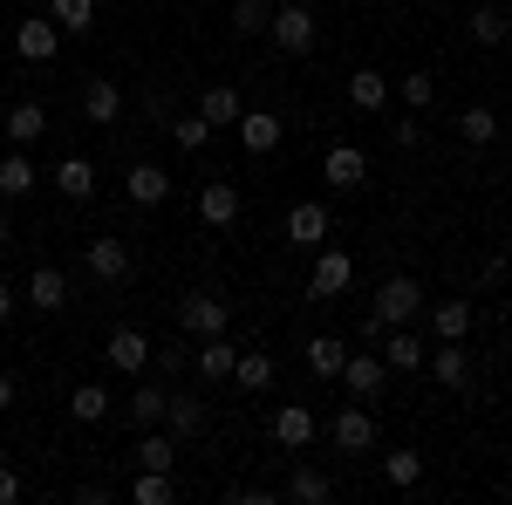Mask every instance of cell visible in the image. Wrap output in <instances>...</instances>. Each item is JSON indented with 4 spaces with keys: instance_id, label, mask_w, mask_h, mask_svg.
Wrapping results in <instances>:
<instances>
[{
    "instance_id": "83f0119b",
    "label": "cell",
    "mask_w": 512,
    "mask_h": 505,
    "mask_svg": "<svg viewBox=\"0 0 512 505\" xmlns=\"http://www.w3.org/2000/svg\"><path fill=\"white\" fill-rule=\"evenodd\" d=\"M55 192L62 198H89L96 192V164H89V157H62V164H55Z\"/></svg>"
},
{
    "instance_id": "6da1fadb",
    "label": "cell",
    "mask_w": 512,
    "mask_h": 505,
    "mask_svg": "<svg viewBox=\"0 0 512 505\" xmlns=\"http://www.w3.org/2000/svg\"><path fill=\"white\" fill-rule=\"evenodd\" d=\"M424 314V287L410 280V273H390L383 287H376V308H369V335H383V328H403V321H417Z\"/></svg>"
},
{
    "instance_id": "8d00e7d4",
    "label": "cell",
    "mask_w": 512,
    "mask_h": 505,
    "mask_svg": "<svg viewBox=\"0 0 512 505\" xmlns=\"http://www.w3.org/2000/svg\"><path fill=\"white\" fill-rule=\"evenodd\" d=\"M396 96H403L410 110H431V103H437V76H431V69H410V76L396 82Z\"/></svg>"
},
{
    "instance_id": "e0dca14e",
    "label": "cell",
    "mask_w": 512,
    "mask_h": 505,
    "mask_svg": "<svg viewBox=\"0 0 512 505\" xmlns=\"http://www.w3.org/2000/svg\"><path fill=\"white\" fill-rule=\"evenodd\" d=\"M424 369L437 376V389H465L472 383V355L458 349V342H437V349L424 355Z\"/></svg>"
},
{
    "instance_id": "836d02e7",
    "label": "cell",
    "mask_w": 512,
    "mask_h": 505,
    "mask_svg": "<svg viewBox=\"0 0 512 505\" xmlns=\"http://www.w3.org/2000/svg\"><path fill=\"white\" fill-rule=\"evenodd\" d=\"M69 417H76V424H103V417H110V389H103V383H82L76 396H69Z\"/></svg>"
},
{
    "instance_id": "ab89813d",
    "label": "cell",
    "mask_w": 512,
    "mask_h": 505,
    "mask_svg": "<svg viewBox=\"0 0 512 505\" xmlns=\"http://www.w3.org/2000/svg\"><path fill=\"white\" fill-rule=\"evenodd\" d=\"M267 21H274V0H239L233 7V35H267Z\"/></svg>"
},
{
    "instance_id": "9a60e30c",
    "label": "cell",
    "mask_w": 512,
    "mask_h": 505,
    "mask_svg": "<svg viewBox=\"0 0 512 505\" xmlns=\"http://www.w3.org/2000/svg\"><path fill=\"white\" fill-rule=\"evenodd\" d=\"M28 308L35 314H62L69 308V273L62 267H35L28 273Z\"/></svg>"
},
{
    "instance_id": "1f68e13d",
    "label": "cell",
    "mask_w": 512,
    "mask_h": 505,
    "mask_svg": "<svg viewBox=\"0 0 512 505\" xmlns=\"http://www.w3.org/2000/svg\"><path fill=\"white\" fill-rule=\"evenodd\" d=\"M171 458H178V437H171V430H144V444H137V465L144 471H171Z\"/></svg>"
},
{
    "instance_id": "2e32d148",
    "label": "cell",
    "mask_w": 512,
    "mask_h": 505,
    "mask_svg": "<svg viewBox=\"0 0 512 505\" xmlns=\"http://www.w3.org/2000/svg\"><path fill=\"white\" fill-rule=\"evenodd\" d=\"M205 424H212V410L198 403V396H185V389H171V410H164V430L185 444V437H205Z\"/></svg>"
},
{
    "instance_id": "7a4b0ae2",
    "label": "cell",
    "mask_w": 512,
    "mask_h": 505,
    "mask_svg": "<svg viewBox=\"0 0 512 505\" xmlns=\"http://www.w3.org/2000/svg\"><path fill=\"white\" fill-rule=\"evenodd\" d=\"M226 321H233V301L212 294V287H192V294L178 301V328L198 335V342H205V335H226Z\"/></svg>"
},
{
    "instance_id": "277c9868",
    "label": "cell",
    "mask_w": 512,
    "mask_h": 505,
    "mask_svg": "<svg viewBox=\"0 0 512 505\" xmlns=\"http://www.w3.org/2000/svg\"><path fill=\"white\" fill-rule=\"evenodd\" d=\"M355 280V260L342 246H315V273H308V301H335L342 287Z\"/></svg>"
},
{
    "instance_id": "8fae6325",
    "label": "cell",
    "mask_w": 512,
    "mask_h": 505,
    "mask_svg": "<svg viewBox=\"0 0 512 505\" xmlns=\"http://www.w3.org/2000/svg\"><path fill=\"white\" fill-rule=\"evenodd\" d=\"M321 178H328L335 192H355V185L369 178V157L355 151V144H328V157H321Z\"/></svg>"
},
{
    "instance_id": "d6986e66",
    "label": "cell",
    "mask_w": 512,
    "mask_h": 505,
    "mask_svg": "<svg viewBox=\"0 0 512 505\" xmlns=\"http://www.w3.org/2000/svg\"><path fill=\"white\" fill-rule=\"evenodd\" d=\"M233 130H239V144H246L253 157H267L280 144V117H274V110H239Z\"/></svg>"
},
{
    "instance_id": "ba28073f",
    "label": "cell",
    "mask_w": 512,
    "mask_h": 505,
    "mask_svg": "<svg viewBox=\"0 0 512 505\" xmlns=\"http://www.w3.org/2000/svg\"><path fill=\"white\" fill-rule=\"evenodd\" d=\"M123 198H130L137 212H158L164 198H171V178H164L158 164H130V171H123Z\"/></svg>"
},
{
    "instance_id": "7402d4cb",
    "label": "cell",
    "mask_w": 512,
    "mask_h": 505,
    "mask_svg": "<svg viewBox=\"0 0 512 505\" xmlns=\"http://www.w3.org/2000/svg\"><path fill=\"white\" fill-rule=\"evenodd\" d=\"M233 362H239V349L226 342V335H205V349L192 355V369L205 376V383H226V376H233Z\"/></svg>"
},
{
    "instance_id": "bcb514c9",
    "label": "cell",
    "mask_w": 512,
    "mask_h": 505,
    "mask_svg": "<svg viewBox=\"0 0 512 505\" xmlns=\"http://www.w3.org/2000/svg\"><path fill=\"white\" fill-rule=\"evenodd\" d=\"M7 403H14V376L0 369V410H7Z\"/></svg>"
},
{
    "instance_id": "5bb4252c",
    "label": "cell",
    "mask_w": 512,
    "mask_h": 505,
    "mask_svg": "<svg viewBox=\"0 0 512 505\" xmlns=\"http://www.w3.org/2000/svg\"><path fill=\"white\" fill-rule=\"evenodd\" d=\"M328 437H335V451H376V417H369L362 403H349V410L328 424Z\"/></svg>"
},
{
    "instance_id": "c3c4849f",
    "label": "cell",
    "mask_w": 512,
    "mask_h": 505,
    "mask_svg": "<svg viewBox=\"0 0 512 505\" xmlns=\"http://www.w3.org/2000/svg\"><path fill=\"white\" fill-rule=\"evenodd\" d=\"M506 355H512V342H506Z\"/></svg>"
},
{
    "instance_id": "4fadbf2b",
    "label": "cell",
    "mask_w": 512,
    "mask_h": 505,
    "mask_svg": "<svg viewBox=\"0 0 512 505\" xmlns=\"http://www.w3.org/2000/svg\"><path fill=\"white\" fill-rule=\"evenodd\" d=\"M55 48H62V28H55L48 14L14 28V55H21V62H55Z\"/></svg>"
},
{
    "instance_id": "8992f818",
    "label": "cell",
    "mask_w": 512,
    "mask_h": 505,
    "mask_svg": "<svg viewBox=\"0 0 512 505\" xmlns=\"http://www.w3.org/2000/svg\"><path fill=\"white\" fill-rule=\"evenodd\" d=\"M103 362H110V369H123V376H144V369H151V335H144V328H110Z\"/></svg>"
},
{
    "instance_id": "7c38bea8",
    "label": "cell",
    "mask_w": 512,
    "mask_h": 505,
    "mask_svg": "<svg viewBox=\"0 0 512 505\" xmlns=\"http://www.w3.org/2000/svg\"><path fill=\"white\" fill-rule=\"evenodd\" d=\"M315 410H301V403H280L274 410V444L280 451H308V444H315Z\"/></svg>"
},
{
    "instance_id": "44dd1931",
    "label": "cell",
    "mask_w": 512,
    "mask_h": 505,
    "mask_svg": "<svg viewBox=\"0 0 512 505\" xmlns=\"http://www.w3.org/2000/svg\"><path fill=\"white\" fill-rule=\"evenodd\" d=\"M198 117L212 123V130H233V123H239V89H226V82L198 89Z\"/></svg>"
},
{
    "instance_id": "60d3db41",
    "label": "cell",
    "mask_w": 512,
    "mask_h": 505,
    "mask_svg": "<svg viewBox=\"0 0 512 505\" xmlns=\"http://www.w3.org/2000/svg\"><path fill=\"white\" fill-rule=\"evenodd\" d=\"M506 28H512V21L499 14V7H478V14H472V41H478V48H499Z\"/></svg>"
},
{
    "instance_id": "9c48e42d",
    "label": "cell",
    "mask_w": 512,
    "mask_h": 505,
    "mask_svg": "<svg viewBox=\"0 0 512 505\" xmlns=\"http://www.w3.org/2000/svg\"><path fill=\"white\" fill-rule=\"evenodd\" d=\"M287 246H301V253H315V246H328V205H315V198H301V205L287 212Z\"/></svg>"
},
{
    "instance_id": "ac0fdd59",
    "label": "cell",
    "mask_w": 512,
    "mask_h": 505,
    "mask_svg": "<svg viewBox=\"0 0 512 505\" xmlns=\"http://www.w3.org/2000/svg\"><path fill=\"white\" fill-rule=\"evenodd\" d=\"M82 260H89V273H96L103 287H117L123 273H130V246H123V239H89V253H82Z\"/></svg>"
},
{
    "instance_id": "cb8c5ba5",
    "label": "cell",
    "mask_w": 512,
    "mask_h": 505,
    "mask_svg": "<svg viewBox=\"0 0 512 505\" xmlns=\"http://www.w3.org/2000/svg\"><path fill=\"white\" fill-rule=\"evenodd\" d=\"M287 499H294V505H328V499H335V478H328V471H315V465H294Z\"/></svg>"
},
{
    "instance_id": "e575fe53",
    "label": "cell",
    "mask_w": 512,
    "mask_h": 505,
    "mask_svg": "<svg viewBox=\"0 0 512 505\" xmlns=\"http://www.w3.org/2000/svg\"><path fill=\"white\" fill-rule=\"evenodd\" d=\"M171 144H178L185 157H198L205 144H212V123L198 117V110H192V117H171Z\"/></svg>"
},
{
    "instance_id": "b9f144b4",
    "label": "cell",
    "mask_w": 512,
    "mask_h": 505,
    "mask_svg": "<svg viewBox=\"0 0 512 505\" xmlns=\"http://www.w3.org/2000/svg\"><path fill=\"white\" fill-rule=\"evenodd\" d=\"M151 369L171 383V376H185V369H192V349H151Z\"/></svg>"
},
{
    "instance_id": "5b68a950",
    "label": "cell",
    "mask_w": 512,
    "mask_h": 505,
    "mask_svg": "<svg viewBox=\"0 0 512 505\" xmlns=\"http://www.w3.org/2000/svg\"><path fill=\"white\" fill-rule=\"evenodd\" d=\"M239 212H246V198H239V185H226V178L198 185V219H205V226L233 233V226H239Z\"/></svg>"
},
{
    "instance_id": "3957f363",
    "label": "cell",
    "mask_w": 512,
    "mask_h": 505,
    "mask_svg": "<svg viewBox=\"0 0 512 505\" xmlns=\"http://www.w3.org/2000/svg\"><path fill=\"white\" fill-rule=\"evenodd\" d=\"M267 35H274V48H280V55H308V48H315V14H308L301 0H287V7H274Z\"/></svg>"
},
{
    "instance_id": "74e56055",
    "label": "cell",
    "mask_w": 512,
    "mask_h": 505,
    "mask_svg": "<svg viewBox=\"0 0 512 505\" xmlns=\"http://www.w3.org/2000/svg\"><path fill=\"white\" fill-rule=\"evenodd\" d=\"M130 499H137V505H171V499H178V485H171V471H144V478L130 485Z\"/></svg>"
},
{
    "instance_id": "7dc6e473",
    "label": "cell",
    "mask_w": 512,
    "mask_h": 505,
    "mask_svg": "<svg viewBox=\"0 0 512 505\" xmlns=\"http://www.w3.org/2000/svg\"><path fill=\"white\" fill-rule=\"evenodd\" d=\"M7 239H14V233H7V212H0V246H7Z\"/></svg>"
},
{
    "instance_id": "ee69618b",
    "label": "cell",
    "mask_w": 512,
    "mask_h": 505,
    "mask_svg": "<svg viewBox=\"0 0 512 505\" xmlns=\"http://www.w3.org/2000/svg\"><path fill=\"white\" fill-rule=\"evenodd\" d=\"M21 492H28V485H21V471L0 465V505H21Z\"/></svg>"
},
{
    "instance_id": "f546056e",
    "label": "cell",
    "mask_w": 512,
    "mask_h": 505,
    "mask_svg": "<svg viewBox=\"0 0 512 505\" xmlns=\"http://www.w3.org/2000/svg\"><path fill=\"white\" fill-rule=\"evenodd\" d=\"M48 21L62 35H89L96 28V0H48Z\"/></svg>"
},
{
    "instance_id": "7bdbcfd3",
    "label": "cell",
    "mask_w": 512,
    "mask_h": 505,
    "mask_svg": "<svg viewBox=\"0 0 512 505\" xmlns=\"http://www.w3.org/2000/svg\"><path fill=\"white\" fill-rule=\"evenodd\" d=\"M390 137H396V151H417V144H424V123H417V117H403V123L390 130Z\"/></svg>"
},
{
    "instance_id": "d6a6232c",
    "label": "cell",
    "mask_w": 512,
    "mask_h": 505,
    "mask_svg": "<svg viewBox=\"0 0 512 505\" xmlns=\"http://www.w3.org/2000/svg\"><path fill=\"white\" fill-rule=\"evenodd\" d=\"M342 362H349V349H342L335 335H315V342H308V369H315L321 383H335V376H342Z\"/></svg>"
},
{
    "instance_id": "f6af8a7d",
    "label": "cell",
    "mask_w": 512,
    "mask_h": 505,
    "mask_svg": "<svg viewBox=\"0 0 512 505\" xmlns=\"http://www.w3.org/2000/svg\"><path fill=\"white\" fill-rule=\"evenodd\" d=\"M7 314H14V287L0 280V328H7Z\"/></svg>"
},
{
    "instance_id": "d4e9b609",
    "label": "cell",
    "mask_w": 512,
    "mask_h": 505,
    "mask_svg": "<svg viewBox=\"0 0 512 505\" xmlns=\"http://www.w3.org/2000/svg\"><path fill=\"white\" fill-rule=\"evenodd\" d=\"M349 103L362 110V117H376V110L390 103V76H376V69H355V76H349Z\"/></svg>"
},
{
    "instance_id": "4dcf8cb0",
    "label": "cell",
    "mask_w": 512,
    "mask_h": 505,
    "mask_svg": "<svg viewBox=\"0 0 512 505\" xmlns=\"http://www.w3.org/2000/svg\"><path fill=\"white\" fill-rule=\"evenodd\" d=\"M458 137H465L472 151H485V144H499V117H492L485 103H472V110H458Z\"/></svg>"
},
{
    "instance_id": "484cf974",
    "label": "cell",
    "mask_w": 512,
    "mask_h": 505,
    "mask_svg": "<svg viewBox=\"0 0 512 505\" xmlns=\"http://www.w3.org/2000/svg\"><path fill=\"white\" fill-rule=\"evenodd\" d=\"M0 130H7L14 144H41V137H48V110H41V103H14Z\"/></svg>"
},
{
    "instance_id": "ffe728a7",
    "label": "cell",
    "mask_w": 512,
    "mask_h": 505,
    "mask_svg": "<svg viewBox=\"0 0 512 505\" xmlns=\"http://www.w3.org/2000/svg\"><path fill=\"white\" fill-rule=\"evenodd\" d=\"M424 355H431V342H424V335H410V321L383 335V362H390V369H424Z\"/></svg>"
},
{
    "instance_id": "30bf717a",
    "label": "cell",
    "mask_w": 512,
    "mask_h": 505,
    "mask_svg": "<svg viewBox=\"0 0 512 505\" xmlns=\"http://www.w3.org/2000/svg\"><path fill=\"white\" fill-rule=\"evenodd\" d=\"M82 117L96 123V130H110V123L123 117V89L110 76H89V82H82Z\"/></svg>"
},
{
    "instance_id": "52a82bcc",
    "label": "cell",
    "mask_w": 512,
    "mask_h": 505,
    "mask_svg": "<svg viewBox=\"0 0 512 505\" xmlns=\"http://www.w3.org/2000/svg\"><path fill=\"white\" fill-rule=\"evenodd\" d=\"M383 376H390V362H383V355H349L335 383H349L355 403H376V396H383Z\"/></svg>"
},
{
    "instance_id": "4316f807",
    "label": "cell",
    "mask_w": 512,
    "mask_h": 505,
    "mask_svg": "<svg viewBox=\"0 0 512 505\" xmlns=\"http://www.w3.org/2000/svg\"><path fill=\"white\" fill-rule=\"evenodd\" d=\"M431 328H437V342H465L472 335V301H437Z\"/></svg>"
},
{
    "instance_id": "f35d334b",
    "label": "cell",
    "mask_w": 512,
    "mask_h": 505,
    "mask_svg": "<svg viewBox=\"0 0 512 505\" xmlns=\"http://www.w3.org/2000/svg\"><path fill=\"white\" fill-rule=\"evenodd\" d=\"M383 478H390L396 492H410V485L424 478V458H417V451H390V458H383Z\"/></svg>"
},
{
    "instance_id": "d590c367",
    "label": "cell",
    "mask_w": 512,
    "mask_h": 505,
    "mask_svg": "<svg viewBox=\"0 0 512 505\" xmlns=\"http://www.w3.org/2000/svg\"><path fill=\"white\" fill-rule=\"evenodd\" d=\"M35 192V164L28 157H0V198H28Z\"/></svg>"
},
{
    "instance_id": "603a6c76",
    "label": "cell",
    "mask_w": 512,
    "mask_h": 505,
    "mask_svg": "<svg viewBox=\"0 0 512 505\" xmlns=\"http://www.w3.org/2000/svg\"><path fill=\"white\" fill-rule=\"evenodd\" d=\"M123 410H130V424H137V430H158L164 410H171V389H164V383H144L130 403H123Z\"/></svg>"
},
{
    "instance_id": "f1b7e54d",
    "label": "cell",
    "mask_w": 512,
    "mask_h": 505,
    "mask_svg": "<svg viewBox=\"0 0 512 505\" xmlns=\"http://www.w3.org/2000/svg\"><path fill=\"white\" fill-rule=\"evenodd\" d=\"M233 383L239 389H274V355H267V349H239Z\"/></svg>"
}]
</instances>
